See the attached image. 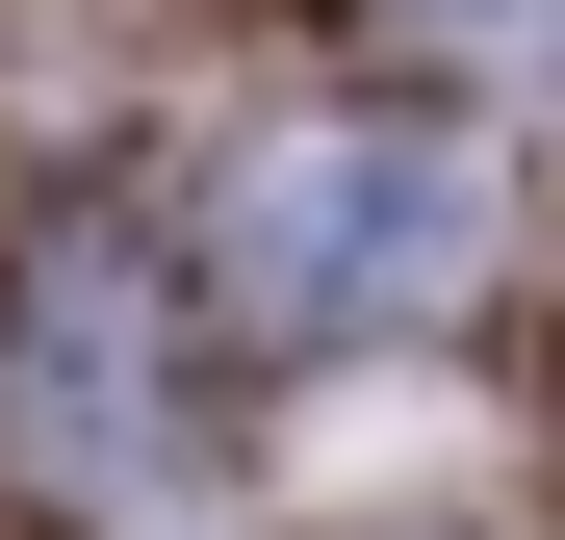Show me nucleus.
<instances>
[{"instance_id": "nucleus-2", "label": "nucleus", "mask_w": 565, "mask_h": 540, "mask_svg": "<svg viewBox=\"0 0 565 540\" xmlns=\"http://www.w3.org/2000/svg\"><path fill=\"white\" fill-rule=\"evenodd\" d=\"M0 437H26L52 489H154V284L129 257H52V309H26V360H0Z\"/></svg>"}, {"instance_id": "nucleus-3", "label": "nucleus", "mask_w": 565, "mask_h": 540, "mask_svg": "<svg viewBox=\"0 0 565 540\" xmlns=\"http://www.w3.org/2000/svg\"><path fill=\"white\" fill-rule=\"evenodd\" d=\"M412 27H462V52H514V77H540V52H565V0H412Z\"/></svg>"}, {"instance_id": "nucleus-1", "label": "nucleus", "mask_w": 565, "mask_h": 540, "mask_svg": "<svg viewBox=\"0 0 565 540\" xmlns=\"http://www.w3.org/2000/svg\"><path fill=\"white\" fill-rule=\"evenodd\" d=\"M462 257H489V155L412 104H282L206 180V309L232 335H412Z\"/></svg>"}]
</instances>
